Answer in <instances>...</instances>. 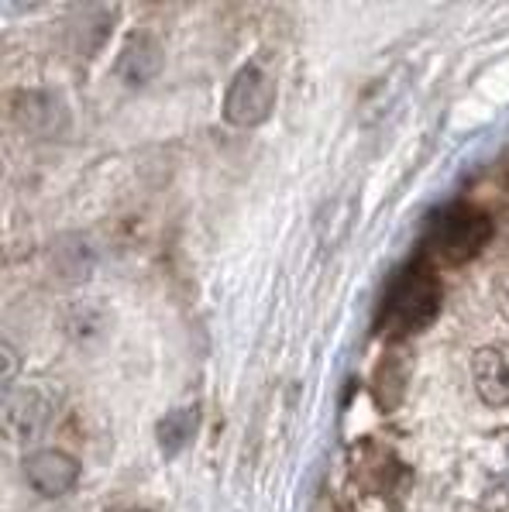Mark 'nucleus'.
<instances>
[{
  "instance_id": "obj_1",
  "label": "nucleus",
  "mask_w": 509,
  "mask_h": 512,
  "mask_svg": "<svg viewBox=\"0 0 509 512\" xmlns=\"http://www.w3.org/2000/svg\"><path fill=\"white\" fill-rule=\"evenodd\" d=\"M441 306H444L441 272L427 258H420V262H410L406 269H399L396 279L389 282L386 296L379 303V313H375V330L389 344H403L434 324Z\"/></svg>"
},
{
  "instance_id": "obj_2",
  "label": "nucleus",
  "mask_w": 509,
  "mask_h": 512,
  "mask_svg": "<svg viewBox=\"0 0 509 512\" xmlns=\"http://www.w3.org/2000/svg\"><path fill=\"white\" fill-rule=\"evenodd\" d=\"M492 234H496V220L489 217V210L465 200L448 203L430 217L424 258L437 269H458L482 255Z\"/></svg>"
},
{
  "instance_id": "obj_3",
  "label": "nucleus",
  "mask_w": 509,
  "mask_h": 512,
  "mask_svg": "<svg viewBox=\"0 0 509 512\" xmlns=\"http://www.w3.org/2000/svg\"><path fill=\"white\" fill-rule=\"evenodd\" d=\"M279 93V73L265 55H255L234 73V80L224 90L221 117L231 128H258L269 121Z\"/></svg>"
},
{
  "instance_id": "obj_4",
  "label": "nucleus",
  "mask_w": 509,
  "mask_h": 512,
  "mask_svg": "<svg viewBox=\"0 0 509 512\" xmlns=\"http://www.w3.org/2000/svg\"><path fill=\"white\" fill-rule=\"evenodd\" d=\"M472 492L485 512H509V427L485 440L472 458Z\"/></svg>"
},
{
  "instance_id": "obj_5",
  "label": "nucleus",
  "mask_w": 509,
  "mask_h": 512,
  "mask_svg": "<svg viewBox=\"0 0 509 512\" xmlns=\"http://www.w3.org/2000/svg\"><path fill=\"white\" fill-rule=\"evenodd\" d=\"M162 66H166V52H162V42L155 31L135 28L124 35V45L114 62V73L128 90H145V86H152L159 80Z\"/></svg>"
},
{
  "instance_id": "obj_6",
  "label": "nucleus",
  "mask_w": 509,
  "mask_h": 512,
  "mask_svg": "<svg viewBox=\"0 0 509 512\" xmlns=\"http://www.w3.org/2000/svg\"><path fill=\"white\" fill-rule=\"evenodd\" d=\"M21 475L31 485V492L42 499H62L80 482V461L56 447H38L21 461Z\"/></svg>"
},
{
  "instance_id": "obj_7",
  "label": "nucleus",
  "mask_w": 509,
  "mask_h": 512,
  "mask_svg": "<svg viewBox=\"0 0 509 512\" xmlns=\"http://www.w3.org/2000/svg\"><path fill=\"white\" fill-rule=\"evenodd\" d=\"M52 416H56V403L38 385H28V389H18L7 396L4 423L14 440H35L38 433L49 430Z\"/></svg>"
},
{
  "instance_id": "obj_8",
  "label": "nucleus",
  "mask_w": 509,
  "mask_h": 512,
  "mask_svg": "<svg viewBox=\"0 0 509 512\" xmlns=\"http://www.w3.org/2000/svg\"><path fill=\"white\" fill-rule=\"evenodd\" d=\"M472 382L485 406H509V344H485L472 358Z\"/></svg>"
},
{
  "instance_id": "obj_9",
  "label": "nucleus",
  "mask_w": 509,
  "mask_h": 512,
  "mask_svg": "<svg viewBox=\"0 0 509 512\" xmlns=\"http://www.w3.org/2000/svg\"><path fill=\"white\" fill-rule=\"evenodd\" d=\"M14 121L28 131V135H62V128H69V110L59 104V97L52 93H25L14 104Z\"/></svg>"
},
{
  "instance_id": "obj_10",
  "label": "nucleus",
  "mask_w": 509,
  "mask_h": 512,
  "mask_svg": "<svg viewBox=\"0 0 509 512\" xmlns=\"http://www.w3.org/2000/svg\"><path fill=\"white\" fill-rule=\"evenodd\" d=\"M200 420H203V406L200 403H186V406L169 409V413L159 420V427H155V440H159L162 454H166V458L183 454L186 447L193 444V437H197Z\"/></svg>"
},
{
  "instance_id": "obj_11",
  "label": "nucleus",
  "mask_w": 509,
  "mask_h": 512,
  "mask_svg": "<svg viewBox=\"0 0 509 512\" xmlns=\"http://www.w3.org/2000/svg\"><path fill=\"white\" fill-rule=\"evenodd\" d=\"M114 512H152V509H142V506H128V509H114Z\"/></svg>"
},
{
  "instance_id": "obj_12",
  "label": "nucleus",
  "mask_w": 509,
  "mask_h": 512,
  "mask_svg": "<svg viewBox=\"0 0 509 512\" xmlns=\"http://www.w3.org/2000/svg\"><path fill=\"white\" fill-rule=\"evenodd\" d=\"M503 306H506V313H509V289H506V293H503Z\"/></svg>"
}]
</instances>
